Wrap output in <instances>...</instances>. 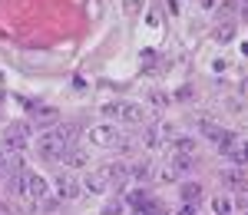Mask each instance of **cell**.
Returning <instances> with one entry per match:
<instances>
[{
  "label": "cell",
  "mask_w": 248,
  "mask_h": 215,
  "mask_svg": "<svg viewBox=\"0 0 248 215\" xmlns=\"http://www.w3.org/2000/svg\"><path fill=\"white\" fill-rule=\"evenodd\" d=\"M30 136H33V126L27 123V119H17V123H10L7 129H3V149L7 153H23L27 149V142H30Z\"/></svg>",
  "instance_id": "cell-1"
},
{
  "label": "cell",
  "mask_w": 248,
  "mask_h": 215,
  "mask_svg": "<svg viewBox=\"0 0 248 215\" xmlns=\"http://www.w3.org/2000/svg\"><path fill=\"white\" fill-rule=\"evenodd\" d=\"M37 149H40V156L46 159V162H60V159H63V153H66L70 146L63 142V136H60L57 129H46V133L40 136Z\"/></svg>",
  "instance_id": "cell-2"
},
{
  "label": "cell",
  "mask_w": 248,
  "mask_h": 215,
  "mask_svg": "<svg viewBox=\"0 0 248 215\" xmlns=\"http://www.w3.org/2000/svg\"><path fill=\"white\" fill-rule=\"evenodd\" d=\"M90 139H93L96 146H103V149H126V139H123V133H119L116 126H109V123H99V126H93V129H90Z\"/></svg>",
  "instance_id": "cell-3"
},
{
  "label": "cell",
  "mask_w": 248,
  "mask_h": 215,
  "mask_svg": "<svg viewBox=\"0 0 248 215\" xmlns=\"http://www.w3.org/2000/svg\"><path fill=\"white\" fill-rule=\"evenodd\" d=\"M103 113L109 119H123V123H142V109L136 103H106Z\"/></svg>",
  "instance_id": "cell-4"
},
{
  "label": "cell",
  "mask_w": 248,
  "mask_h": 215,
  "mask_svg": "<svg viewBox=\"0 0 248 215\" xmlns=\"http://www.w3.org/2000/svg\"><path fill=\"white\" fill-rule=\"evenodd\" d=\"M27 196L37 199V202H43V199L50 196V182L40 176V172H27Z\"/></svg>",
  "instance_id": "cell-5"
},
{
  "label": "cell",
  "mask_w": 248,
  "mask_h": 215,
  "mask_svg": "<svg viewBox=\"0 0 248 215\" xmlns=\"http://www.w3.org/2000/svg\"><path fill=\"white\" fill-rule=\"evenodd\" d=\"M79 192H83V185H79L73 176H57V196L60 199H79Z\"/></svg>",
  "instance_id": "cell-6"
},
{
  "label": "cell",
  "mask_w": 248,
  "mask_h": 215,
  "mask_svg": "<svg viewBox=\"0 0 248 215\" xmlns=\"http://www.w3.org/2000/svg\"><path fill=\"white\" fill-rule=\"evenodd\" d=\"M66 169H86V162H90V153L86 149H79V146H70L66 153H63V159H60Z\"/></svg>",
  "instance_id": "cell-7"
},
{
  "label": "cell",
  "mask_w": 248,
  "mask_h": 215,
  "mask_svg": "<svg viewBox=\"0 0 248 215\" xmlns=\"http://www.w3.org/2000/svg\"><path fill=\"white\" fill-rule=\"evenodd\" d=\"M109 189V179L103 176V172H90V176L83 179V192H90V196H103Z\"/></svg>",
  "instance_id": "cell-8"
},
{
  "label": "cell",
  "mask_w": 248,
  "mask_h": 215,
  "mask_svg": "<svg viewBox=\"0 0 248 215\" xmlns=\"http://www.w3.org/2000/svg\"><path fill=\"white\" fill-rule=\"evenodd\" d=\"M99 172L109 179V185H113V182H126V179H129V162H109V166H103Z\"/></svg>",
  "instance_id": "cell-9"
},
{
  "label": "cell",
  "mask_w": 248,
  "mask_h": 215,
  "mask_svg": "<svg viewBox=\"0 0 248 215\" xmlns=\"http://www.w3.org/2000/svg\"><path fill=\"white\" fill-rule=\"evenodd\" d=\"M162 133H166V126H149V129H146V146H149V149H159V146L166 142Z\"/></svg>",
  "instance_id": "cell-10"
},
{
  "label": "cell",
  "mask_w": 248,
  "mask_h": 215,
  "mask_svg": "<svg viewBox=\"0 0 248 215\" xmlns=\"http://www.w3.org/2000/svg\"><path fill=\"white\" fill-rule=\"evenodd\" d=\"M179 192H182V202H199L202 199V185L199 182H182Z\"/></svg>",
  "instance_id": "cell-11"
},
{
  "label": "cell",
  "mask_w": 248,
  "mask_h": 215,
  "mask_svg": "<svg viewBox=\"0 0 248 215\" xmlns=\"http://www.w3.org/2000/svg\"><path fill=\"white\" fill-rule=\"evenodd\" d=\"M123 196H126V202H129L133 209H139L142 202H149V192H146V189H123Z\"/></svg>",
  "instance_id": "cell-12"
},
{
  "label": "cell",
  "mask_w": 248,
  "mask_h": 215,
  "mask_svg": "<svg viewBox=\"0 0 248 215\" xmlns=\"http://www.w3.org/2000/svg\"><path fill=\"white\" fill-rule=\"evenodd\" d=\"M169 166L175 169V172H179V176H182V172H189V169H192V159H189V153H175Z\"/></svg>",
  "instance_id": "cell-13"
},
{
  "label": "cell",
  "mask_w": 248,
  "mask_h": 215,
  "mask_svg": "<svg viewBox=\"0 0 248 215\" xmlns=\"http://www.w3.org/2000/svg\"><path fill=\"white\" fill-rule=\"evenodd\" d=\"M149 176H153L149 162H129V179H149Z\"/></svg>",
  "instance_id": "cell-14"
},
{
  "label": "cell",
  "mask_w": 248,
  "mask_h": 215,
  "mask_svg": "<svg viewBox=\"0 0 248 215\" xmlns=\"http://www.w3.org/2000/svg\"><path fill=\"white\" fill-rule=\"evenodd\" d=\"M212 212L215 215H232V199L229 196H215L212 199Z\"/></svg>",
  "instance_id": "cell-15"
},
{
  "label": "cell",
  "mask_w": 248,
  "mask_h": 215,
  "mask_svg": "<svg viewBox=\"0 0 248 215\" xmlns=\"http://www.w3.org/2000/svg\"><path fill=\"white\" fill-rule=\"evenodd\" d=\"M136 215H166V209H162V202L149 199V202H142V205L136 209Z\"/></svg>",
  "instance_id": "cell-16"
},
{
  "label": "cell",
  "mask_w": 248,
  "mask_h": 215,
  "mask_svg": "<svg viewBox=\"0 0 248 215\" xmlns=\"http://www.w3.org/2000/svg\"><path fill=\"white\" fill-rule=\"evenodd\" d=\"M57 133L63 136V142H66V146H77V126H73V123H63V126H57Z\"/></svg>",
  "instance_id": "cell-17"
},
{
  "label": "cell",
  "mask_w": 248,
  "mask_h": 215,
  "mask_svg": "<svg viewBox=\"0 0 248 215\" xmlns=\"http://www.w3.org/2000/svg\"><path fill=\"white\" fill-rule=\"evenodd\" d=\"M225 185H232V189H245V179H242V172H225Z\"/></svg>",
  "instance_id": "cell-18"
},
{
  "label": "cell",
  "mask_w": 248,
  "mask_h": 215,
  "mask_svg": "<svg viewBox=\"0 0 248 215\" xmlns=\"http://www.w3.org/2000/svg\"><path fill=\"white\" fill-rule=\"evenodd\" d=\"M33 113H37V119H40V123H50V119L57 123V109H50V106H37Z\"/></svg>",
  "instance_id": "cell-19"
},
{
  "label": "cell",
  "mask_w": 248,
  "mask_h": 215,
  "mask_svg": "<svg viewBox=\"0 0 248 215\" xmlns=\"http://www.w3.org/2000/svg\"><path fill=\"white\" fill-rule=\"evenodd\" d=\"M232 162H235V166H242V162H248V142H242L238 149H232Z\"/></svg>",
  "instance_id": "cell-20"
},
{
  "label": "cell",
  "mask_w": 248,
  "mask_h": 215,
  "mask_svg": "<svg viewBox=\"0 0 248 215\" xmlns=\"http://www.w3.org/2000/svg\"><path fill=\"white\" fill-rule=\"evenodd\" d=\"M149 103H153V106H169V96H166L162 90H149Z\"/></svg>",
  "instance_id": "cell-21"
},
{
  "label": "cell",
  "mask_w": 248,
  "mask_h": 215,
  "mask_svg": "<svg viewBox=\"0 0 248 215\" xmlns=\"http://www.w3.org/2000/svg\"><path fill=\"white\" fill-rule=\"evenodd\" d=\"M119 212H123V205H119L116 199H109V202H106V205L99 209V215H119Z\"/></svg>",
  "instance_id": "cell-22"
},
{
  "label": "cell",
  "mask_w": 248,
  "mask_h": 215,
  "mask_svg": "<svg viewBox=\"0 0 248 215\" xmlns=\"http://www.w3.org/2000/svg\"><path fill=\"white\" fill-rule=\"evenodd\" d=\"M175 149H179V153H192V149H195V139H175Z\"/></svg>",
  "instance_id": "cell-23"
},
{
  "label": "cell",
  "mask_w": 248,
  "mask_h": 215,
  "mask_svg": "<svg viewBox=\"0 0 248 215\" xmlns=\"http://www.w3.org/2000/svg\"><path fill=\"white\" fill-rule=\"evenodd\" d=\"M159 179H166V182H175V179H179V172H175L172 166H162V169H159Z\"/></svg>",
  "instance_id": "cell-24"
},
{
  "label": "cell",
  "mask_w": 248,
  "mask_h": 215,
  "mask_svg": "<svg viewBox=\"0 0 248 215\" xmlns=\"http://www.w3.org/2000/svg\"><path fill=\"white\" fill-rule=\"evenodd\" d=\"M142 3H146V0H123L126 14H139V10H142Z\"/></svg>",
  "instance_id": "cell-25"
},
{
  "label": "cell",
  "mask_w": 248,
  "mask_h": 215,
  "mask_svg": "<svg viewBox=\"0 0 248 215\" xmlns=\"http://www.w3.org/2000/svg\"><path fill=\"white\" fill-rule=\"evenodd\" d=\"M175 215H195V202H182V205H179V212Z\"/></svg>",
  "instance_id": "cell-26"
},
{
  "label": "cell",
  "mask_w": 248,
  "mask_h": 215,
  "mask_svg": "<svg viewBox=\"0 0 248 215\" xmlns=\"http://www.w3.org/2000/svg\"><path fill=\"white\" fill-rule=\"evenodd\" d=\"M43 209H46V212H57L60 209V196L57 199H43Z\"/></svg>",
  "instance_id": "cell-27"
},
{
  "label": "cell",
  "mask_w": 248,
  "mask_h": 215,
  "mask_svg": "<svg viewBox=\"0 0 248 215\" xmlns=\"http://www.w3.org/2000/svg\"><path fill=\"white\" fill-rule=\"evenodd\" d=\"M218 40H232V27H229V23H225V27L218 30Z\"/></svg>",
  "instance_id": "cell-28"
},
{
  "label": "cell",
  "mask_w": 248,
  "mask_h": 215,
  "mask_svg": "<svg viewBox=\"0 0 248 215\" xmlns=\"http://www.w3.org/2000/svg\"><path fill=\"white\" fill-rule=\"evenodd\" d=\"M73 90H79V93H83V90H86V79L77 77V79H73Z\"/></svg>",
  "instance_id": "cell-29"
},
{
  "label": "cell",
  "mask_w": 248,
  "mask_h": 215,
  "mask_svg": "<svg viewBox=\"0 0 248 215\" xmlns=\"http://www.w3.org/2000/svg\"><path fill=\"white\" fill-rule=\"evenodd\" d=\"M7 166H10V159H7V156H3V153H0V176L7 172Z\"/></svg>",
  "instance_id": "cell-30"
},
{
  "label": "cell",
  "mask_w": 248,
  "mask_h": 215,
  "mask_svg": "<svg viewBox=\"0 0 248 215\" xmlns=\"http://www.w3.org/2000/svg\"><path fill=\"white\" fill-rule=\"evenodd\" d=\"M242 93H248V77H245V79H242Z\"/></svg>",
  "instance_id": "cell-31"
},
{
  "label": "cell",
  "mask_w": 248,
  "mask_h": 215,
  "mask_svg": "<svg viewBox=\"0 0 248 215\" xmlns=\"http://www.w3.org/2000/svg\"><path fill=\"white\" fill-rule=\"evenodd\" d=\"M0 215H10V212H7V205H0Z\"/></svg>",
  "instance_id": "cell-32"
},
{
  "label": "cell",
  "mask_w": 248,
  "mask_h": 215,
  "mask_svg": "<svg viewBox=\"0 0 248 215\" xmlns=\"http://www.w3.org/2000/svg\"><path fill=\"white\" fill-rule=\"evenodd\" d=\"M245 3H248V0H245Z\"/></svg>",
  "instance_id": "cell-33"
},
{
  "label": "cell",
  "mask_w": 248,
  "mask_h": 215,
  "mask_svg": "<svg viewBox=\"0 0 248 215\" xmlns=\"http://www.w3.org/2000/svg\"><path fill=\"white\" fill-rule=\"evenodd\" d=\"M245 215H248V212H245Z\"/></svg>",
  "instance_id": "cell-34"
}]
</instances>
